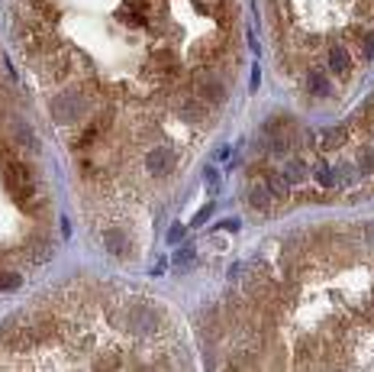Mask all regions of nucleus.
I'll list each match as a JSON object with an SVG mask.
<instances>
[{
    "label": "nucleus",
    "mask_w": 374,
    "mask_h": 372,
    "mask_svg": "<svg viewBox=\"0 0 374 372\" xmlns=\"http://www.w3.org/2000/svg\"><path fill=\"white\" fill-rule=\"evenodd\" d=\"M4 185H7V191L16 197V201H26V197L36 191V175L26 162L7 155V159H4Z\"/></svg>",
    "instance_id": "1"
},
{
    "label": "nucleus",
    "mask_w": 374,
    "mask_h": 372,
    "mask_svg": "<svg viewBox=\"0 0 374 372\" xmlns=\"http://www.w3.org/2000/svg\"><path fill=\"white\" fill-rule=\"evenodd\" d=\"M49 110H52V120L62 123V127L78 123V120H84V113H87V94H81V91L55 94L52 104H49Z\"/></svg>",
    "instance_id": "2"
},
{
    "label": "nucleus",
    "mask_w": 374,
    "mask_h": 372,
    "mask_svg": "<svg viewBox=\"0 0 374 372\" xmlns=\"http://www.w3.org/2000/svg\"><path fill=\"white\" fill-rule=\"evenodd\" d=\"M159 308H152V304H129L123 314V324L126 330H132V334H139V337H149V334H155L159 330Z\"/></svg>",
    "instance_id": "3"
},
{
    "label": "nucleus",
    "mask_w": 374,
    "mask_h": 372,
    "mask_svg": "<svg viewBox=\"0 0 374 372\" xmlns=\"http://www.w3.org/2000/svg\"><path fill=\"white\" fill-rule=\"evenodd\" d=\"M194 94L203 100V104H223L226 100V85H223V78H216L213 71H201L197 75V81H194Z\"/></svg>",
    "instance_id": "4"
},
{
    "label": "nucleus",
    "mask_w": 374,
    "mask_h": 372,
    "mask_svg": "<svg viewBox=\"0 0 374 372\" xmlns=\"http://www.w3.org/2000/svg\"><path fill=\"white\" fill-rule=\"evenodd\" d=\"M174 162H178V155H174L171 146H155V149H149V155H146V169L152 172V175L165 178L174 172Z\"/></svg>",
    "instance_id": "5"
},
{
    "label": "nucleus",
    "mask_w": 374,
    "mask_h": 372,
    "mask_svg": "<svg viewBox=\"0 0 374 372\" xmlns=\"http://www.w3.org/2000/svg\"><path fill=\"white\" fill-rule=\"evenodd\" d=\"M100 243H104V249L110 256H129L132 253V239L123 227H104V230H100Z\"/></svg>",
    "instance_id": "6"
},
{
    "label": "nucleus",
    "mask_w": 374,
    "mask_h": 372,
    "mask_svg": "<svg viewBox=\"0 0 374 372\" xmlns=\"http://www.w3.org/2000/svg\"><path fill=\"white\" fill-rule=\"evenodd\" d=\"M149 75H155V81H171V78H178V58H174V52H168V49L155 52L152 62H149Z\"/></svg>",
    "instance_id": "7"
},
{
    "label": "nucleus",
    "mask_w": 374,
    "mask_h": 372,
    "mask_svg": "<svg viewBox=\"0 0 374 372\" xmlns=\"http://www.w3.org/2000/svg\"><path fill=\"white\" fill-rule=\"evenodd\" d=\"M178 117L187 120V123H203L207 120V104L197 94H191V98L178 100Z\"/></svg>",
    "instance_id": "8"
},
{
    "label": "nucleus",
    "mask_w": 374,
    "mask_h": 372,
    "mask_svg": "<svg viewBox=\"0 0 374 372\" xmlns=\"http://www.w3.org/2000/svg\"><path fill=\"white\" fill-rule=\"evenodd\" d=\"M14 140H16V146L20 149H29V153H39V136H36V130L29 127L26 120H14Z\"/></svg>",
    "instance_id": "9"
},
{
    "label": "nucleus",
    "mask_w": 374,
    "mask_h": 372,
    "mask_svg": "<svg viewBox=\"0 0 374 372\" xmlns=\"http://www.w3.org/2000/svg\"><path fill=\"white\" fill-rule=\"evenodd\" d=\"M68 71H71L68 52H55V56L46 58V78H52V81H62V78H68Z\"/></svg>",
    "instance_id": "10"
},
{
    "label": "nucleus",
    "mask_w": 374,
    "mask_h": 372,
    "mask_svg": "<svg viewBox=\"0 0 374 372\" xmlns=\"http://www.w3.org/2000/svg\"><path fill=\"white\" fill-rule=\"evenodd\" d=\"M306 91H310L313 98H329V94H333V85H329V78H326L323 71L310 68L306 71Z\"/></svg>",
    "instance_id": "11"
},
{
    "label": "nucleus",
    "mask_w": 374,
    "mask_h": 372,
    "mask_svg": "<svg viewBox=\"0 0 374 372\" xmlns=\"http://www.w3.org/2000/svg\"><path fill=\"white\" fill-rule=\"evenodd\" d=\"M329 68L339 71V75H348V68H352V56H348V49L342 43H336L329 49Z\"/></svg>",
    "instance_id": "12"
},
{
    "label": "nucleus",
    "mask_w": 374,
    "mask_h": 372,
    "mask_svg": "<svg viewBox=\"0 0 374 372\" xmlns=\"http://www.w3.org/2000/svg\"><path fill=\"white\" fill-rule=\"evenodd\" d=\"M265 188L271 191V197H287V191H291V182L284 178V172H271L268 182H265Z\"/></svg>",
    "instance_id": "13"
},
{
    "label": "nucleus",
    "mask_w": 374,
    "mask_h": 372,
    "mask_svg": "<svg viewBox=\"0 0 374 372\" xmlns=\"http://www.w3.org/2000/svg\"><path fill=\"white\" fill-rule=\"evenodd\" d=\"M249 204L255 207V211H268L271 207V191L265 188V185H252L249 188Z\"/></svg>",
    "instance_id": "14"
},
{
    "label": "nucleus",
    "mask_w": 374,
    "mask_h": 372,
    "mask_svg": "<svg viewBox=\"0 0 374 372\" xmlns=\"http://www.w3.org/2000/svg\"><path fill=\"white\" fill-rule=\"evenodd\" d=\"M52 259V243H46V239L36 237L33 239V249H29V262H36V266H42V262Z\"/></svg>",
    "instance_id": "15"
},
{
    "label": "nucleus",
    "mask_w": 374,
    "mask_h": 372,
    "mask_svg": "<svg viewBox=\"0 0 374 372\" xmlns=\"http://www.w3.org/2000/svg\"><path fill=\"white\" fill-rule=\"evenodd\" d=\"M229 369H258V353L255 350H242L229 359Z\"/></svg>",
    "instance_id": "16"
},
{
    "label": "nucleus",
    "mask_w": 374,
    "mask_h": 372,
    "mask_svg": "<svg viewBox=\"0 0 374 372\" xmlns=\"http://www.w3.org/2000/svg\"><path fill=\"white\" fill-rule=\"evenodd\" d=\"M284 178H287V182H304V178H306V165L300 159L284 162Z\"/></svg>",
    "instance_id": "17"
},
{
    "label": "nucleus",
    "mask_w": 374,
    "mask_h": 372,
    "mask_svg": "<svg viewBox=\"0 0 374 372\" xmlns=\"http://www.w3.org/2000/svg\"><path fill=\"white\" fill-rule=\"evenodd\" d=\"M346 143V130H323V149H339Z\"/></svg>",
    "instance_id": "18"
},
{
    "label": "nucleus",
    "mask_w": 374,
    "mask_h": 372,
    "mask_svg": "<svg viewBox=\"0 0 374 372\" xmlns=\"http://www.w3.org/2000/svg\"><path fill=\"white\" fill-rule=\"evenodd\" d=\"M316 182L326 185V188H333V185H336V175H333V169H329L326 162H319V165H316Z\"/></svg>",
    "instance_id": "19"
},
{
    "label": "nucleus",
    "mask_w": 374,
    "mask_h": 372,
    "mask_svg": "<svg viewBox=\"0 0 374 372\" xmlns=\"http://www.w3.org/2000/svg\"><path fill=\"white\" fill-rule=\"evenodd\" d=\"M0 288H4V291L20 288V275H16V272H0Z\"/></svg>",
    "instance_id": "20"
},
{
    "label": "nucleus",
    "mask_w": 374,
    "mask_h": 372,
    "mask_svg": "<svg viewBox=\"0 0 374 372\" xmlns=\"http://www.w3.org/2000/svg\"><path fill=\"white\" fill-rule=\"evenodd\" d=\"M358 165H361V172H374V149H361Z\"/></svg>",
    "instance_id": "21"
},
{
    "label": "nucleus",
    "mask_w": 374,
    "mask_h": 372,
    "mask_svg": "<svg viewBox=\"0 0 374 372\" xmlns=\"http://www.w3.org/2000/svg\"><path fill=\"white\" fill-rule=\"evenodd\" d=\"M361 46H365V56L374 62V36H365V39H361Z\"/></svg>",
    "instance_id": "22"
},
{
    "label": "nucleus",
    "mask_w": 374,
    "mask_h": 372,
    "mask_svg": "<svg viewBox=\"0 0 374 372\" xmlns=\"http://www.w3.org/2000/svg\"><path fill=\"white\" fill-rule=\"evenodd\" d=\"M210 211H213V204H207V207H201V211H197V217H194V224H203V220L210 217Z\"/></svg>",
    "instance_id": "23"
},
{
    "label": "nucleus",
    "mask_w": 374,
    "mask_h": 372,
    "mask_svg": "<svg viewBox=\"0 0 374 372\" xmlns=\"http://www.w3.org/2000/svg\"><path fill=\"white\" fill-rule=\"evenodd\" d=\"M181 237H184V227H171V233H168V239H171V243H178Z\"/></svg>",
    "instance_id": "24"
},
{
    "label": "nucleus",
    "mask_w": 374,
    "mask_h": 372,
    "mask_svg": "<svg viewBox=\"0 0 374 372\" xmlns=\"http://www.w3.org/2000/svg\"><path fill=\"white\" fill-rule=\"evenodd\" d=\"M365 239H368V246H374V220L365 227Z\"/></svg>",
    "instance_id": "25"
},
{
    "label": "nucleus",
    "mask_w": 374,
    "mask_h": 372,
    "mask_svg": "<svg viewBox=\"0 0 374 372\" xmlns=\"http://www.w3.org/2000/svg\"><path fill=\"white\" fill-rule=\"evenodd\" d=\"M203 182H207L210 188H216V172H213V169H207V175H203Z\"/></svg>",
    "instance_id": "26"
},
{
    "label": "nucleus",
    "mask_w": 374,
    "mask_h": 372,
    "mask_svg": "<svg viewBox=\"0 0 374 372\" xmlns=\"http://www.w3.org/2000/svg\"><path fill=\"white\" fill-rule=\"evenodd\" d=\"M223 230H233V233H236V230H239V220H223Z\"/></svg>",
    "instance_id": "27"
},
{
    "label": "nucleus",
    "mask_w": 374,
    "mask_h": 372,
    "mask_svg": "<svg viewBox=\"0 0 374 372\" xmlns=\"http://www.w3.org/2000/svg\"><path fill=\"white\" fill-rule=\"evenodd\" d=\"M191 256H194V253H191V249H184V253H178V262H191Z\"/></svg>",
    "instance_id": "28"
}]
</instances>
